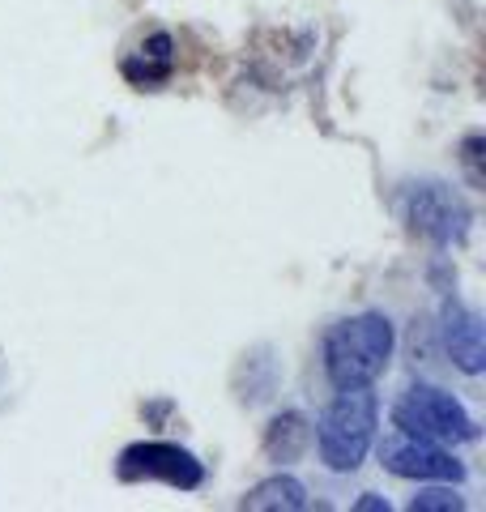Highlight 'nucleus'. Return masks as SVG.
Returning a JSON list of instances; mask_svg holds the SVG:
<instances>
[{
  "label": "nucleus",
  "instance_id": "nucleus-3",
  "mask_svg": "<svg viewBox=\"0 0 486 512\" xmlns=\"http://www.w3.org/2000/svg\"><path fill=\"white\" fill-rule=\"evenodd\" d=\"M401 222L410 227V235L427 239L435 248H457L465 244L469 222H474V210L461 197L457 188H448L444 180H418L401 188Z\"/></svg>",
  "mask_w": 486,
  "mask_h": 512
},
{
  "label": "nucleus",
  "instance_id": "nucleus-2",
  "mask_svg": "<svg viewBox=\"0 0 486 512\" xmlns=\"http://www.w3.org/2000/svg\"><path fill=\"white\" fill-rule=\"evenodd\" d=\"M376 427H380V397L371 393V384L337 389V397L324 406L316 423L320 461L333 474H354L367 461L371 444H376Z\"/></svg>",
  "mask_w": 486,
  "mask_h": 512
},
{
  "label": "nucleus",
  "instance_id": "nucleus-8",
  "mask_svg": "<svg viewBox=\"0 0 486 512\" xmlns=\"http://www.w3.org/2000/svg\"><path fill=\"white\" fill-rule=\"evenodd\" d=\"M307 444H312V423H307L299 410H282V414H273V423L265 427L261 453H265V461H278V466H295L307 453Z\"/></svg>",
  "mask_w": 486,
  "mask_h": 512
},
{
  "label": "nucleus",
  "instance_id": "nucleus-5",
  "mask_svg": "<svg viewBox=\"0 0 486 512\" xmlns=\"http://www.w3.org/2000/svg\"><path fill=\"white\" fill-rule=\"evenodd\" d=\"M116 478L120 483H167L175 491H197L205 483V466L197 461V453L171 440H137L120 448Z\"/></svg>",
  "mask_w": 486,
  "mask_h": 512
},
{
  "label": "nucleus",
  "instance_id": "nucleus-11",
  "mask_svg": "<svg viewBox=\"0 0 486 512\" xmlns=\"http://www.w3.org/2000/svg\"><path fill=\"white\" fill-rule=\"evenodd\" d=\"M465 495L452 491V483H440V487H423L410 500V512H465Z\"/></svg>",
  "mask_w": 486,
  "mask_h": 512
},
{
  "label": "nucleus",
  "instance_id": "nucleus-1",
  "mask_svg": "<svg viewBox=\"0 0 486 512\" xmlns=\"http://www.w3.org/2000/svg\"><path fill=\"white\" fill-rule=\"evenodd\" d=\"M397 350V325L384 312H359L329 325L320 342V363L333 389L376 384Z\"/></svg>",
  "mask_w": 486,
  "mask_h": 512
},
{
  "label": "nucleus",
  "instance_id": "nucleus-6",
  "mask_svg": "<svg viewBox=\"0 0 486 512\" xmlns=\"http://www.w3.org/2000/svg\"><path fill=\"white\" fill-rule=\"evenodd\" d=\"M380 461L388 474L410 478V483H452V487L465 483V466L448 448H440L435 440H423V436H410V431L384 436Z\"/></svg>",
  "mask_w": 486,
  "mask_h": 512
},
{
  "label": "nucleus",
  "instance_id": "nucleus-13",
  "mask_svg": "<svg viewBox=\"0 0 486 512\" xmlns=\"http://www.w3.org/2000/svg\"><path fill=\"white\" fill-rule=\"evenodd\" d=\"M354 508H359V512H393V504H388V495H380V491L359 495V500H354Z\"/></svg>",
  "mask_w": 486,
  "mask_h": 512
},
{
  "label": "nucleus",
  "instance_id": "nucleus-7",
  "mask_svg": "<svg viewBox=\"0 0 486 512\" xmlns=\"http://www.w3.org/2000/svg\"><path fill=\"white\" fill-rule=\"evenodd\" d=\"M440 342L444 355L452 359V367H461L465 376H482L486 372V346H482V316L474 308L452 295L440 303Z\"/></svg>",
  "mask_w": 486,
  "mask_h": 512
},
{
  "label": "nucleus",
  "instance_id": "nucleus-12",
  "mask_svg": "<svg viewBox=\"0 0 486 512\" xmlns=\"http://www.w3.org/2000/svg\"><path fill=\"white\" fill-rule=\"evenodd\" d=\"M482 150H486V133H465V141H461V167H465V175H469V188H482L486 184V171H482Z\"/></svg>",
  "mask_w": 486,
  "mask_h": 512
},
{
  "label": "nucleus",
  "instance_id": "nucleus-10",
  "mask_svg": "<svg viewBox=\"0 0 486 512\" xmlns=\"http://www.w3.org/2000/svg\"><path fill=\"white\" fill-rule=\"evenodd\" d=\"M120 73H124L128 86H137V90H158V86H167L171 77H175V60H171V56L137 52V56H128V60L120 64Z\"/></svg>",
  "mask_w": 486,
  "mask_h": 512
},
{
  "label": "nucleus",
  "instance_id": "nucleus-4",
  "mask_svg": "<svg viewBox=\"0 0 486 512\" xmlns=\"http://www.w3.org/2000/svg\"><path fill=\"white\" fill-rule=\"evenodd\" d=\"M393 427L397 431H410V436H423V440H435V444H474L482 431L474 423L457 397L448 389H435V384H410L397 406H393Z\"/></svg>",
  "mask_w": 486,
  "mask_h": 512
},
{
  "label": "nucleus",
  "instance_id": "nucleus-9",
  "mask_svg": "<svg viewBox=\"0 0 486 512\" xmlns=\"http://www.w3.org/2000/svg\"><path fill=\"white\" fill-rule=\"evenodd\" d=\"M243 512H303L307 508V487L295 474H273L265 483H256L239 500Z\"/></svg>",
  "mask_w": 486,
  "mask_h": 512
}]
</instances>
